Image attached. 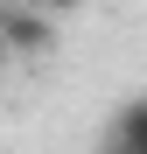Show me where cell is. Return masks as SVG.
<instances>
[{
  "label": "cell",
  "instance_id": "obj_1",
  "mask_svg": "<svg viewBox=\"0 0 147 154\" xmlns=\"http://www.w3.org/2000/svg\"><path fill=\"white\" fill-rule=\"evenodd\" d=\"M0 42L14 56H49L56 49V14L42 0H0Z\"/></svg>",
  "mask_w": 147,
  "mask_h": 154
},
{
  "label": "cell",
  "instance_id": "obj_2",
  "mask_svg": "<svg viewBox=\"0 0 147 154\" xmlns=\"http://www.w3.org/2000/svg\"><path fill=\"white\" fill-rule=\"evenodd\" d=\"M105 154H147V98L119 105L112 126H105Z\"/></svg>",
  "mask_w": 147,
  "mask_h": 154
},
{
  "label": "cell",
  "instance_id": "obj_3",
  "mask_svg": "<svg viewBox=\"0 0 147 154\" xmlns=\"http://www.w3.org/2000/svg\"><path fill=\"white\" fill-rule=\"evenodd\" d=\"M42 7H49V14L63 21V14H77V7H84V0H42Z\"/></svg>",
  "mask_w": 147,
  "mask_h": 154
},
{
  "label": "cell",
  "instance_id": "obj_4",
  "mask_svg": "<svg viewBox=\"0 0 147 154\" xmlns=\"http://www.w3.org/2000/svg\"><path fill=\"white\" fill-rule=\"evenodd\" d=\"M7 63H14V49H7V42H0V70H7Z\"/></svg>",
  "mask_w": 147,
  "mask_h": 154
}]
</instances>
